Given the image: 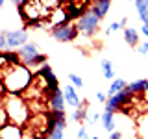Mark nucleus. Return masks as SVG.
<instances>
[{"mask_svg":"<svg viewBox=\"0 0 148 139\" xmlns=\"http://www.w3.org/2000/svg\"><path fill=\"white\" fill-rule=\"evenodd\" d=\"M2 82L6 85V91L9 95H21L22 91H26L28 87L34 82V72L22 65H15V67H9L2 72Z\"/></svg>","mask_w":148,"mask_h":139,"instance_id":"1","label":"nucleus"},{"mask_svg":"<svg viewBox=\"0 0 148 139\" xmlns=\"http://www.w3.org/2000/svg\"><path fill=\"white\" fill-rule=\"evenodd\" d=\"M6 113L9 117V122H15V124H26L28 119H30V109L24 104V100L17 95L8 96L6 100Z\"/></svg>","mask_w":148,"mask_h":139,"instance_id":"2","label":"nucleus"},{"mask_svg":"<svg viewBox=\"0 0 148 139\" xmlns=\"http://www.w3.org/2000/svg\"><path fill=\"white\" fill-rule=\"evenodd\" d=\"M18 13L26 21V24H39V19L46 15V8L41 4V0H22L18 6Z\"/></svg>","mask_w":148,"mask_h":139,"instance_id":"3","label":"nucleus"},{"mask_svg":"<svg viewBox=\"0 0 148 139\" xmlns=\"http://www.w3.org/2000/svg\"><path fill=\"white\" fill-rule=\"evenodd\" d=\"M78 30H80V34H83L85 37H92L98 32V26H100V19L95 15V13L91 11V9H87L83 15L78 19L76 22Z\"/></svg>","mask_w":148,"mask_h":139,"instance_id":"4","label":"nucleus"},{"mask_svg":"<svg viewBox=\"0 0 148 139\" xmlns=\"http://www.w3.org/2000/svg\"><path fill=\"white\" fill-rule=\"evenodd\" d=\"M80 30H78L76 24H59V26H52V37L59 43H72L78 37Z\"/></svg>","mask_w":148,"mask_h":139,"instance_id":"5","label":"nucleus"},{"mask_svg":"<svg viewBox=\"0 0 148 139\" xmlns=\"http://www.w3.org/2000/svg\"><path fill=\"white\" fill-rule=\"evenodd\" d=\"M6 41H8V48H21L28 43V34L26 30H13L6 32Z\"/></svg>","mask_w":148,"mask_h":139,"instance_id":"6","label":"nucleus"},{"mask_svg":"<svg viewBox=\"0 0 148 139\" xmlns=\"http://www.w3.org/2000/svg\"><path fill=\"white\" fill-rule=\"evenodd\" d=\"M0 139H22V128L15 122H8L0 128Z\"/></svg>","mask_w":148,"mask_h":139,"instance_id":"7","label":"nucleus"},{"mask_svg":"<svg viewBox=\"0 0 148 139\" xmlns=\"http://www.w3.org/2000/svg\"><path fill=\"white\" fill-rule=\"evenodd\" d=\"M109 8H111V0H92L91 11L102 21V19H106V15L109 13Z\"/></svg>","mask_w":148,"mask_h":139,"instance_id":"8","label":"nucleus"},{"mask_svg":"<svg viewBox=\"0 0 148 139\" xmlns=\"http://www.w3.org/2000/svg\"><path fill=\"white\" fill-rule=\"evenodd\" d=\"M18 56H21L22 63H28L32 58H35L37 54H39V48H37L35 43H26L24 46H21V50H17Z\"/></svg>","mask_w":148,"mask_h":139,"instance_id":"9","label":"nucleus"},{"mask_svg":"<svg viewBox=\"0 0 148 139\" xmlns=\"http://www.w3.org/2000/svg\"><path fill=\"white\" fill-rule=\"evenodd\" d=\"M48 104H50V109H54V111H65V95H63V91L59 89V91H56L52 96L48 98Z\"/></svg>","mask_w":148,"mask_h":139,"instance_id":"10","label":"nucleus"},{"mask_svg":"<svg viewBox=\"0 0 148 139\" xmlns=\"http://www.w3.org/2000/svg\"><path fill=\"white\" fill-rule=\"evenodd\" d=\"M63 95H65V102H67L69 106H72V108H78V106L82 104L80 96H78L76 89H74V85H67L63 89Z\"/></svg>","mask_w":148,"mask_h":139,"instance_id":"11","label":"nucleus"},{"mask_svg":"<svg viewBox=\"0 0 148 139\" xmlns=\"http://www.w3.org/2000/svg\"><path fill=\"white\" fill-rule=\"evenodd\" d=\"M87 117H89V113H87V102H82L78 108H74V113H72V119L76 120V122H85ZM83 126V124H82Z\"/></svg>","mask_w":148,"mask_h":139,"instance_id":"12","label":"nucleus"},{"mask_svg":"<svg viewBox=\"0 0 148 139\" xmlns=\"http://www.w3.org/2000/svg\"><path fill=\"white\" fill-rule=\"evenodd\" d=\"M124 41L128 46H137L139 45V32L135 28H124Z\"/></svg>","mask_w":148,"mask_h":139,"instance_id":"13","label":"nucleus"},{"mask_svg":"<svg viewBox=\"0 0 148 139\" xmlns=\"http://www.w3.org/2000/svg\"><path fill=\"white\" fill-rule=\"evenodd\" d=\"M100 122H102V126H104L106 130H109V132H115V126H117V124H115V113H111V111H106V109H104Z\"/></svg>","mask_w":148,"mask_h":139,"instance_id":"14","label":"nucleus"},{"mask_svg":"<svg viewBox=\"0 0 148 139\" xmlns=\"http://www.w3.org/2000/svg\"><path fill=\"white\" fill-rule=\"evenodd\" d=\"M135 9L141 17L143 24H148V0H135Z\"/></svg>","mask_w":148,"mask_h":139,"instance_id":"15","label":"nucleus"},{"mask_svg":"<svg viewBox=\"0 0 148 139\" xmlns=\"http://www.w3.org/2000/svg\"><path fill=\"white\" fill-rule=\"evenodd\" d=\"M126 89L130 93H133V95H143V93H146V80H135V82L128 83Z\"/></svg>","mask_w":148,"mask_h":139,"instance_id":"16","label":"nucleus"},{"mask_svg":"<svg viewBox=\"0 0 148 139\" xmlns=\"http://www.w3.org/2000/svg\"><path fill=\"white\" fill-rule=\"evenodd\" d=\"M126 85H128V83L124 82L122 78H117V80H113V82H111V85H109V91H108V95H109V96L117 95V93H120V91H124V89H126Z\"/></svg>","mask_w":148,"mask_h":139,"instance_id":"17","label":"nucleus"},{"mask_svg":"<svg viewBox=\"0 0 148 139\" xmlns=\"http://www.w3.org/2000/svg\"><path fill=\"white\" fill-rule=\"evenodd\" d=\"M45 63H46V54H41V52H39V54L35 56V58H32L30 61H28V63H24V65H26V67L32 71L34 67H43Z\"/></svg>","mask_w":148,"mask_h":139,"instance_id":"18","label":"nucleus"},{"mask_svg":"<svg viewBox=\"0 0 148 139\" xmlns=\"http://www.w3.org/2000/svg\"><path fill=\"white\" fill-rule=\"evenodd\" d=\"M102 72H104V78H106V80H113V78H115L113 63H111L109 59H104V61H102Z\"/></svg>","mask_w":148,"mask_h":139,"instance_id":"19","label":"nucleus"},{"mask_svg":"<svg viewBox=\"0 0 148 139\" xmlns=\"http://www.w3.org/2000/svg\"><path fill=\"white\" fill-rule=\"evenodd\" d=\"M126 22H128V19H122L120 22H111V24L106 28V35H109V34H113V32H119V30H122L124 26H126Z\"/></svg>","mask_w":148,"mask_h":139,"instance_id":"20","label":"nucleus"},{"mask_svg":"<svg viewBox=\"0 0 148 139\" xmlns=\"http://www.w3.org/2000/svg\"><path fill=\"white\" fill-rule=\"evenodd\" d=\"M139 132H141L143 139H148V115L141 119V122H139Z\"/></svg>","mask_w":148,"mask_h":139,"instance_id":"21","label":"nucleus"},{"mask_svg":"<svg viewBox=\"0 0 148 139\" xmlns=\"http://www.w3.org/2000/svg\"><path fill=\"white\" fill-rule=\"evenodd\" d=\"M41 4H43L46 9H56V8H59V0H41Z\"/></svg>","mask_w":148,"mask_h":139,"instance_id":"22","label":"nucleus"},{"mask_svg":"<svg viewBox=\"0 0 148 139\" xmlns=\"http://www.w3.org/2000/svg\"><path fill=\"white\" fill-rule=\"evenodd\" d=\"M46 139H63V130L61 128H54L52 132L48 133V137Z\"/></svg>","mask_w":148,"mask_h":139,"instance_id":"23","label":"nucleus"},{"mask_svg":"<svg viewBox=\"0 0 148 139\" xmlns=\"http://www.w3.org/2000/svg\"><path fill=\"white\" fill-rule=\"evenodd\" d=\"M69 80L74 83V87H83V80L78 76V74H69Z\"/></svg>","mask_w":148,"mask_h":139,"instance_id":"24","label":"nucleus"},{"mask_svg":"<svg viewBox=\"0 0 148 139\" xmlns=\"http://www.w3.org/2000/svg\"><path fill=\"white\" fill-rule=\"evenodd\" d=\"M8 122H9V117L6 113V108H0V128H2L4 124H8Z\"/></svg>","mask_w":148,"mask_h":139,"instance_id":"25","label":"nucleus"},{"mask_svg":"<svg viewBox=\"0 0 148 139\" xmlns=\"http://www.w3.org/2000/svg\"><path fill=\"white\" fill-rule=\"evenodd\" d=\"M137 52L141 56H148V41H145V43H139L137 45Z\"/></svg>","mask_w":148,"mask_h":139,"instance_id":"26","label":"nucleus"},{"mask_svg":"<svg viewBox=\"0 0 148 139\" xmlns=\"http://www.w3.org/2000/svg\"><path fill=\"white\" fill-rule=\"evenodd\" d=\"M108 98H109V96L106 95L104 91H98V93H96V100H98V102H104V104H106V102H108Z\"/></svg>","mask_w":148,"mask_h":139,"instance_id":"27","label":"nucleus"},{"mask_svg":"<svg viewBox=\"0 0 148 139\" xmlns=\"http://www.w3.org/2000/svg\"><path fill=\"white\" fill-rule=\"evenodd\" d=\"M89 136H87V130H85V126H82L80 130H78V139H87Z\"/></svg>","mask_w":148,"mask_h":139,"instance_id":"28","label":"nucleus"},{"mask_svg":"<svg viewBox=\"0 0 148 139\" xmlns=\"http://www.w3.org/2000/svg\"><path fill=\"white\" fill-rule=\"evenodd\" d=\"M4 48H8V41H6V35H0V50H4Z\"/></svg>","mask_w":148,"mask_h":139,"instance_id":"29","label":"nucleus"},{"mask_svg":"<svg viewBox=\"0 0 148 139\" xmlns=\"http://www.w3.org/2000/svg\"><path fill=\"white\" fill-rule=\"evenodd\" d=\"M109 139H122V133H120V132H111Z\"/></svg>","mask_w":148,"mask_h":139,"instance_id":"30","label":"nucleus"},{"mask_svg":"<svg viewBox=\"0 0 148 139\" xmlns=\"http://www.w3.org/2000/svg\"><path fill=\"white\" fill-rule=\"evenodd\" d=\"M141 34L148 37V26H146V24H143V28H141Z\"/></svg>","mask_w":148,"mask_h":139,"instance_id":"31","label":"nucleus"},{"mask_svg":"<svg viewBox=\"0 0 148 139\" xmlns=\"http://www.w3.org/2000/svg\"><path fill=\"white\" fill-rule=\"evenodd\" d=\"M9 2H11L13 6H21V4H22V0H9Z\"/></svg>","mask_w":148,"mask_h":139,"instance_id":"32","label":"nucleus"},{"mask_svg":"<svg viewBox=\"0 0 148 139\" xmlns=\"http://www.w3.org/2000/svg\"><path fill=\"white\" fill-rule=\"evenodd\" d=\"M4 2H6V0H0V6H4Z\"/></svg>","mask_w":148,"mask_h":139,"instance_id":"33","label":"nucleus"},{"mask_svg":"<svg viewBox=\"0 0 148 139\" xmlns=\"http://www.w3.org/2000/svg\"><path fill=\"white\" fill-rule=\"evenodd\" d=\"M146 93H148V80H146Z\"/></svg>","mask_w":148,"mask_h":139,"instance_id":"34","label":"nucleus"},{"mask_svg":"<svg viewBox=\"0 0 148 139\" xmlns=\"http://www.w3.org/2000/svg\"><path fill=\"white\" fill-rule=\"evenodd\" d=\"M91 139H100V137H96V136H95V137H91Z\"/></svg>","mask_w":148,"mask_h":139,"instance_id":"35","label":"nucleus"},{"mask_svg":"<svg viewBox=\"0 0 148 139\" xmlns=\"http://www.w3.org/2000/svg\"><path fill=\"white\" fill-rule=\"evenodd\" d=\"M133 2H135V0H133Z\"/></svg>","mask_w":148,"mask_h":139,"instance_id":"36","label":"nucleus"},{"mask_svg":"<svg viewBox=\"0 0 148 139\" xmlns=\"http://www.w3.org/2000/svg\"><path fill=\"white\" fill-rule=\"evenodd\" d=\"M146 26H148V24H146Z\"/></svg>","mask_w":148,"mask_h":139,"instance_id":"37","label":"nucleus"}]
</instances>
